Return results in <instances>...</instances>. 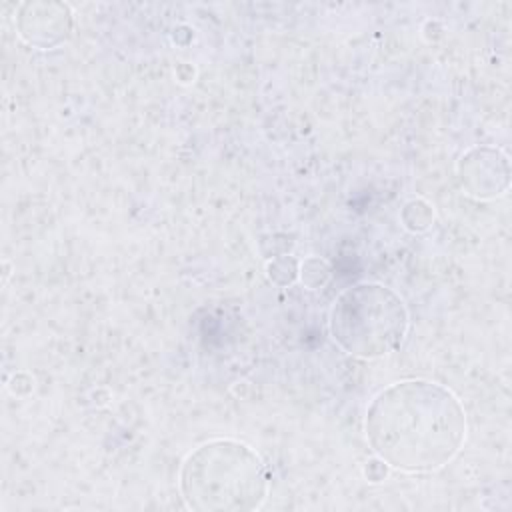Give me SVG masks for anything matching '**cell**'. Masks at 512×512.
<instances>
[{"label": "cell", "instance_id": "obj_1", "mask_svg": "<svg viewBox=\"0 0 512 512\" xmlns=\"http://www.w3.org/2000/svg\"><path fill=\"white\" fill-rule=\"evenodd\" d=\"M364 432L380 462L402 472H434L460 452L466 412L450 388L410 378L372 398Z\"/></svg>", "mask_w": 512, "mask_h": 512}, {"label": "cell", "instance_id": "obj_2", "mask_svg": "<svg viewBox=\"0 0 512 512\" xmlns=\"http://www.w3.org/2000/svg\"><path fill=\"white\" fill-rule=\"evenodd\" d=\"M268 468L260 454L232 438H214L192 450L180 468V492L198 512L256 510L268 494Z\"/></svg>", "mask_w": 512, "mask_h": 512}, {"label": "cell", "instance_id": "obj_3", "mask_svg": "<svg viewBox=\"0 0 512 512\" xmlns=\"http://www.w3.org/2000/svg\"><path fill=\"white\" fill-rule=\"evenodd\" d=\"M328 326L332 340L346 354L374 360L400 348L408 330V310L392 288L360 282L334 300Z\"/></svg>", "mask_w": 512, "mask_h": 512}, {"label": "cell", "instance_id": "obj_4", "mask_svg": "<svg viewBox=\"0 0 512 512\" xmlns=\"http://www.w3.org/2000/svg\"><path fill=\"white\" fill-rule=\"evenodd\" d=\"M458 178L466 194L478 200H490L506 192L510 184V166L502 150L492 146H476L462 154L458 162Z\"/></svg>", "mask_w": 512, "mask_h": 512}, {"label": "cell", "instance_id": "obj_5", "mask_svg": "<svg viewBox=\"0 0 512 512\" xmlns=\"http://www.w3.org/2000/svg\"><path fill=\"white\" fill-rule=\"evenodd\" d=\"M72 12L62 2H26L20 6L16 26L24 42L40 50L56 48L72 34Z\"/></svg>", "mask_w": 512, "mask_h": 512}, {"label": "cell", "instance_id": "obj_6", "mask_svg": "<svg viewBox=\"0 0 512 512\" xmlns=\"http://www.w3.org/2000/svg\"><path fill=\"white\" fill-rule=\"evenodd\" d=\"M300 274V280L304 282V286L308 288H320L328 282L330 278V266L326 260L318 258V256H312V258H306L298 270Z\"/></svg>", "mask_w": 512, "mask_h": 512}, {"label": "cell", "instance_id": "obj_7", "mask_svg": "<svg viewBox=\"0 0 512 512\" xmlns=\"http://www.w3.org/2000/svg\"><path fill=\"white\" fill-rule=\"evenodd\" d=\"M268 276L276 284H290L298 276V264L292 256H278L268 264Z\"/></svg>", "mask_w": 512, "mask_h": 512}, {"label": "cell", "instance_id": "obj_8", "mask_svg": "<svg viewBox=\"0 0 512 512\" xmlns=\"http://www.w3.org/2000/svg\"><path fill=\"white\" fill-rule=\"evenodd\" d=\"M416 208H418V212L414 210L412 202H408L404 206V212H412L414 214L412 218H404V224L410 230H426L432 224V220H434V212H432V208L424 200H416Z\"/></svg>", "mask_w": 512, "mask_h": 512}]
</instances>
